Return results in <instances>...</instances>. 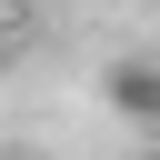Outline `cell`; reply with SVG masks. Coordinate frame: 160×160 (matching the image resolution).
<instances>
[{
    "label": "cell",
    "instance_id": "obj_2",
    "mask_svg": "<svg viewBox=\"0 0 160 160\" xmlns=\"http://www.w3.org/2000/svg\"><path fill=\"white\" fill-rule=\"evenodd\" d=\"M10 40H20V0H0V50H10Z\"/></svg>",
    "mask_w": 160,
    "mask_h": 160
},
{
    "label": "cell",
    "instance_id": "obj_1",
    "mask_svg": "<svg viewBox=\"0 0 160 160\" xmlns=\"http://www.w3.org/2000/svg\"><path fill=\"white\" fill-rule=\"evenodd\" d=\"M110 110L140 120V130H160V70L150 60H110Z\"/></svg>",
    "mask_w": 160,
    "mask_h": 160
},
{
    "label": "cell",
    "instance_id": "obj_3",
    "mask_svg": "<svg viewBox=\"0 0 160 160\" xmlns=\"http://www.w3.org/2000/svg\"><path fill=\"white\" fill-rule=\"evenodd\" d=\"M0 160H40V150H20V140H0Z\"/></svg>",
    "mask_w": 160,
    "mask_h": 160
}]
</instances>
